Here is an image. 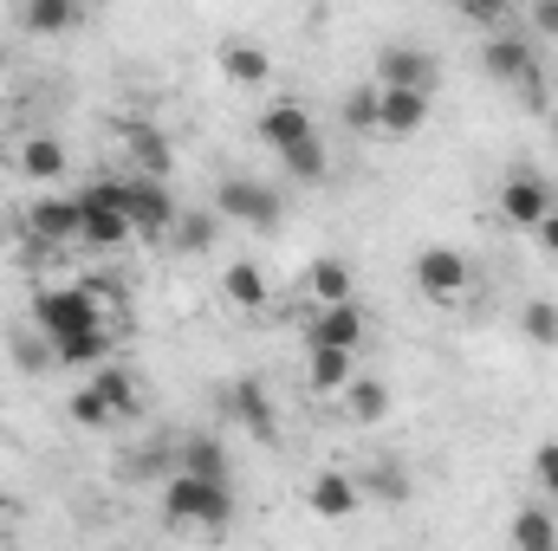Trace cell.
<instances>
[{
	"mask_svg": "<svg viewBox=\"0 0 558 551\" xmlns=\"http://www.w3.org/2000/svg\"><path fill=\"white\" fill-rule=\"evenodd\" d=\"M507 539L520 551H558V519H553V506H526V513H513V526H507Z\"/></svg>",
	"mask_w": 558,
	"mask_h": 551,
	"instance_id": "obj_25",
	"label": "cell"
},
{
	"mask_svg": "<svg viewBox=\"0 0 558 551\" xmlns=\"http://www.w3.org/2000/svg\"><path fill=\"white\" fill-rule=\"evenodd\" d=\"M299 7H325V0H299Z\"/></svg>",
	"mask_w": 558,
	"mask_h": 551,
	"instance_id": "obj_42",
	"label": "cell"
},
{
	"mask_svg": "<svg viewBox=\"0 0 558 551\" xmlns=\"http://www.w3.org/2000/svg\"><path fill=\"white\" fill-rule=\"evenodd\" d=\"M533 480H539L546 500H558V441H539L533 448Z\"/></svg>",
	"mask_w": 558,
	"mask_h": 551,
	"instance_id": "obj_34",
	"label": "cell"
},
{
	"mask_svg": "<svg viewBox=\"0 0 558 551\" xmlns=\"http://www.w3.org/2000/svg\"><path fill=\"white\" fill-rule=\"evenodd\" d=\"M215 65H221V78L241 85V91H260V85L274 78V59H267V46H254V39H221Z\"/></svg>",
	"mask_w": 558,
	"mask_h": 551,
	"instance_id": "obj_15",
	"label": "cell"
},
{
	"mask_svg": "<svg viewBox=\"0 0 558 551\" xmlns=\"http://www.w3.org/2000/svg\"><path fill=\"white\" fill-rule=\"evenodd\" d=\"M371 493H377L384 506H403V500H410V480H403V467H377V474H371Z\"/></svg>",
	"mask_w": 558,
	"mask_h": 551,
	"instance_id": "obj_35",
	"label": "cell"
},
{
	"mask_svg": "<svg viewBox=\"0 0 558 551\" xmlns=\"http://www.w3.org/2000/svg\"><path fill=\"white\" fill-rule=\"evenodd\" d=\"M338 403H344V415H351L357 428H377V421L390 415V383H384V377H351V383L338 390Z\"/></svg>",
	"mask_w": 558,
	"mask_h": 551,
	"instance_id": "obj_22",
	"label": "cell"
},
{
	"mask_svg": "<svg viewBox=\"0 0 558 551\" xmlns=\"http://www.w3.org/2000/svg\"><path fill=\"white\" fill-rule=\"evenodd\" d=\"M20 228H26L33 247H52V254H59V247H78V234H85V201L46 188V195H33V201L20 208Z\"/></svg>",
	"mask_w": 558,
	"mask_h": 551,
	"instance_id": "obj_3",
	"label": "cell"
},
{
	"mask_svg": "<svg viewBox=\"0 0 558 551\" xmlns=\"http://www.w3.org/2000/svg\"><path fill=\"white\" fill-rule=\"evenodd\" d=\"M0 78H7V46H0Z\"/></svg>",
	"mask_w": 558,
	"mask_h": 551,
	"instance_id": "obj_40",
	"label": "cell"
},
{
	"mask_svg": "<svg viewBox=\"0 0 558 551\" xmlns=\"http://www.w3.org/2000/svg\"><path fill=\"white\" fill-rule=\"evenodd\" d=\"M533 65H539V59H533V46H526L520 33H494V39L481 46V72L500 78V85H520Z\"/></svg>",
	"mask_w": 558,
	"mask_h": 551,
	"instance_id": "obj_18",
	"label": "cell"
},
{
	"mask_svg": "<svg viewBox=\"0 0 558 551\" xmlns=\"http://www.w3.org/2000/svg\"><path fill=\"white\" fill-rule=\"evenodd\" d=\"M221 298H228L234 311H247V318L267 311V305H274L267 267H260V260H228V267H221Z\"/></svg>",
	"mask_w": 558,
	"mask_h": 551,
	"instance_id": "obj_16",
	"label": "cell"
},
{
	"mask_svg": "<svg viewBox=\"0 0 558 551\" xmlns=\"http://www.w3.org/2000/svg\"><path fill=\"white\" fill-rule=\"evenodd\" d=\"M553 143H558V111H553Z\"/></svg>",
	"mask_w": 558,
	"mask_h": 551,
	"instance_id": "obj_41",
	"label": "cell"
},
{
	"mask_svg": "<svg viewBox=\"0 0 558 551\" xmlns=\"http://www.w3.org/2000/svg\"><path fill=\"white\" fill-rule=\"evenodd\" d=\"M20 20L26 33L59 39V33H78V0H20Z\"/></svg>",
	"mask_w": 558,
	"mask_h": 551,
	"instance_id": "obj_23",
	"label": "cell"
},
{
	"mask_svg": "<svg viewBox=\"0 0 558 551\" xmlns=\"http://www.w3.org/2000/svg\"><path fill=\"white\" fill-rule=\"evenodd\" d=\"M520 331H526L539 351H553L558 344V305L553 298H526V305H520Z\"/></svg>",
	"mask_w": 558,
	"mask_h": 551,
	"instance_id": "obj_29",
	"label": "cell"
},
{
	"mask_svg": "<svg viewBox=\"0 0 558 551\" xmlns=\"http://www.w3.org/2000/svg\"><path fill=\"white\" fill-rule=\"evenodd\" d=\"M124 208H131V221H137V234H169V221H175V195H169V175H143V169H124Z\"/></svg>",
	"mask_w": 558,
	"mask_h": 551,
	"instance_id": "obj_7",
	"label": "cell"
},
{
	"mask_svg": "<svg viewBox=\"0 0 558 551\" xmlns=\"http://www.w3.org/2000/svg\"><path fill=\"white\" fill-rule=\"evenodd\" d=\"M182 467L189 474H208V480H228V441L221 434H189L182 441Z\"/></svg>",
	"mask_w": 558,
	"mask_h": 551,
	"instance_id": "obj_27",
	"label": "cell"
},
{
	"mask_svg": "<svg viewBox=\"0 0 558 551\" xmlns=\"http://www.w3.org/2000/svg\"><path fill=\"white\" fill-rule=\"evenodd\" d=\"M72 421L98 434V428H111V421H124V415L105 403V390H98V383H85V390H72Z\"/></svg>",
	"mask_w": 558,
	"mask_h": 551,
	"instance_id": "obj_30",
	"label": "cell"
},
{
	"mask_svg": "<svg viewBox=\"0 0 558 551\" xmlns=\"http://www.w3.org/2000/svg\"><path fill=\"white\" fill-rule=\"evenodd\" d=\"M169 241H175L182 254H208V247H215V215H175V221H169Z\"/></svg>",
	"mask_w": 558,
	"mask_h": 551,
	"instance_id": "obj_31",
	"label": "cell"
},
{
	"mask_svg": "<svg viewBox=\"0 0 558 551\" xmlns=\"http://www.w3.org/2000/svg\"><path fill=\"white\" fill-rule=\"evenodd\" d=\"M13 364H20L26 377H39V370H52V364H59V351H52V338H46V331H26V338H13Z\"/></svg>",
	"mask_w": 558,
	"mask_h": 551,
	"instance_id": "obj_32",
	"label": "cell"
},
{
	"mask_svg": "<svg viewBox=\"0 0 558 551\" xmlns=\"http://www.w3.org/2000/svg\"><path fill=\"white\" fill-rule=\"evenodd\" d=\"M52 351H59V364H105L118 351V331H111V318H98V325H78V331L52 338Z\"/></svg>",
	"mask_w": 558,
	"mask_h": 551,
	"instance_id": "obj_21",
	"label": "cell"
},
{
	"mask_svg": "<svg viewBox=\"0 0 558 551\" xmlns=\"http://www.w3.org/2000/svg\"><path fill=\"white\" fill-rule=\"evenodd\" d=\"M454 7H461L468 20H481V26H494V20L507 13V0H454Z\"/></svg>",
	"mask_w": 558,
	"mask_h": 551,
	"instance_id": "obj_37",
	"label": "cell"
},
{
	"mask_svg": "<svg viewBox=\"0 0 558 551\" xmlns=\"http://www.w3.org/2000/svg\"><path fill=\"white\" fill-rule=\"evenodd\" d=\"M416 292L435 305H461L474 292V260L461 247H422L416 254Z\"/></svg>",
	"mask_w": 558,
	"mask_h": 551,
	"instance_id": "obj_4",
	"label": "cell"
},
{
	"mask_svg": "<svg viewBox=\"0 0 558 551\" xmlns=\"http://www.w3.org/2000/svg\"><path fill=\"white\" fill-rule=\"evenodd\" d=\"M384 105H377V137H416L428 124V91H410V85H377Z\"/></svg>",
	"mask_w": 558,
	"mask_h": 551,
	"instance_id": "obj_14",
	"label": "cell"
},
{
	"mask_svg": "<svg viewBox=\"0 0 558 551\" xmlns=\"http://www.w3.org/2000/svg\"><path fill=\"white\" fill-rule=\"evenodd\" d=\"M105 292H111V285H98V279L33 292V331L65 338V331H78V325H98V318H105Z\"/></svg>",
	"mask_w": 558,
	"mask_h": 551,
	"instance_id": "obj_2",
	"label": "cell"
},
{
	"mask_svg": "<svg viewBox=\"0 0 558 551\" xmlns=\"http://www.w3.org/2000/svg\"><path fill=\"white\" fill-rule=\"evenodd\" d=\"M279 169L292 182H318V175H331V149H325V137H305L292 149H279Z\"/></svg>",
	"mask_w": 558,
	"mask_h": 551,
	"instance_id": "obj_26",
	"label": "cell"
},
{
	"mask_svg": "<svg viewBox=\"0 0 558 551\" xmlns=\"http://www.w3.org/2000/svg\"><path fill=\"white\" fill-rule=\"evenodd\" d=\"M131 241H143L137 221H131V208H85V234H78V247L118 254V247H131Z\"/></svg>",
	"mask_w": 558,
	"mask_h": 551,
	"instance_id": "obj_20",
	"label": "cell"
},
{
	"mask_svg": "<svg viewBox=\"0 0 558 551\" xmlns=\"http://www.w3.org/2000/svg\"><path fill=\"white\" fill-rule=\"evenodd\" d=\"M111 137H118V149H124V156L137 162L143 175H169V169H175V143L162 137L156 124H143V118H124V124H118Z\"/></svg>",
	"mask_w": 558,
	"mask_h": 551,
	"instance_id": "obj_11",
	"label": "cell"
},
{
	"mask_svg": "<svg viewBox=\"0 0 558 551\" xmlns=\"http://www.w3.org/2000/svg\"><path fill=\"white\" fill-rule=\"evenodd\" d=\"M520 105H526V111H546V78H539V65L520 78Z\"/></svg>",
	"mask_w": 558,
	"mask_h": 551,
	"instance_id": "obj_36",
	"label": "cell"
},
{
	"mask_svg": "<svg viewBox=\"0 0 558 551\" xmlns=\"http://www.w3.org/2000/svg\"><path fill=\"white\" fill-rule=\"evenodd\" d=\"M553 182L546 175H533V169H513L507 182H500V221L507 228H520V234H533L539 221H546V208H553Z\"/></svg>",
	"mask_w": 558,
	"mask_h": 551,
	"instance_id": "obj_6",
	"label": "cell"
},
{
	"mask_svg": "<svg viewBox=\"0 0 558 551\" xmlns=\"http://www.w3.org/2000/svg\"><path fill=\"white\" fill-rule=\"evenodd\" d=\"M318 137V118H312V105H299V98H274L267 111H260V143L267 149H292V143Z\"/></svg>",
	"mask_w": 558,
	"mask_h": 551,
	"instance_id": "obj_13",
	"label": "cell"
},
{
	"mask_svg": "<svg viewBox=\"0 0 558 551\" xmlns=\"http://www.w3.org/2000/svg\"><path fill=\"white\" fill-rule=\"evenodd\" d=\"M364 338H371V318L357 311V298L318 305V318H312V331H305V344H338V351H364Z\"/></svg>",
	"mask_w": 558,
	"mask_h": 551,
	"instance_id": "obj_12",
	"label": "cell"
},
{
	"mask_svg": "<svg viewBox=\"0 0 558 551\" xmlns=\"http://www.w3.org/2000/svg\"><path fill=\"white\" fill-rule=\"evenodd\" d=\"M377 85L435 91V85H441V65H435V52H422V46H384V52H377Z\"/></svg>",
	"mask_w": 558,
	"mask_h": 551,
	"instance_id": "obj_10",
	"label": "cell"
},
{
	"mask_svg": "<svg viewBox=\"0 0 558 551\" xmlns=\"http://www.w3.org/2000/svg\"><path fill=\"white\" fill-rule=\"evenodd\" d=\"M221 415H228L234 428L260 434V441H274V428H279L274 396H267V383H260V377H241V383H228V390H221Z\"/></svg>",
	"mask_w": 558,
	"mask_h": 551,
	"instance_id": "obj_9",
	"label": "cell"
},
{
	"mask_svg": "<svg viewBox=\"0 0 558 551\" xmlns=\"http://www.w3.org/2000/svg\"><path fill=\"white\" fill-rule=\"evenodd\" d=\"M533 234H539V254H553V260H558V201L546 208V221H539Z\"/></svg>",
	"mask_w": 558,
	"mask_h": 551,
	"instance_id": "obj_38",
	"label": "cell"
},
{
	"mask_svg": "<svg viewBox=\"0 0 558 551\" xmlns=\"http://www.w3.org/2000/svg\"><path fill=\"white\" fill-rule=\"evenodd\" d=\"M215 215H228V221H247V228H279L286 201H279V188H267V182H254V175H234V182H221V195H215Z\"/></svg>",
	"mask_w": 558,
	"mask_h": 551,
	"instance_id": "obj_5",
	"label": "cell"
},
{
	"mask_svg": "<svg viewBox=\"0 0 558 551\" xmlns=\"http://www.w3.org/2000/svg\"><path fill=\"white\" fill-rule=\"evenodd\" d=\"M92 383L105 390V403H111L118 415H137V377H131V370H118V364H111V370H98Z\"/></svg>",
	"mask_w": 558,
	"mask_h": 551,
	"instance_id": "obj_33",
	"label": "cell"
},
{
	"mask_svg": "<svg viewBox=\"0 0 558 551\" xmlns=\"http://www.w3.org/2000/svg\"><path fill=\"white\" fill-rule=\"evenodd\" d=\"M305 506H312L318 519H351V513L364 506V487H357L351 474H318V480L305 487Z\"/></svg>",
	"mask_w": 558,
	"mask_h": 551,
	"instance_id": "obj_19",
	"label": "cell"
},
{
	"mask_svg": "<svg viewBox=\"0 0 558 551\" xmlns=\"http://www.w3.org/2000/svg\"><path fill=\"white\" fill-rule=\"evenodd\" d=\"M162 506H169V519H175V526H228L234 493H228V480H208V474L175 467V474H169V487H162Z\"/></svg>",
	"mask_w": 558,
	"mask_h": 551,
	"instance_id": "obj_1",
	"label": "cell"
},
{
	"mask_svg": "<svg viewBox=\"0 0 558 551\" xmlns=\"http://www.w3.org/2000/svg\"><path fill=\"white\" fill-rule=\"evenodd\" d=\"M13 7H20V0H13Z\"/></svg>",
	"mask_w": 558,
	"mask_h": 551,
	"instance_id": "obj_43",
	"label": "cell"
},
{
	"mask_svg": "<svg viewBox=\"0 0 558 551\" xmlns=\"http://www.w3.org/2000/svg\"><path fill=\"white\" fill-rule=\"evenodd\" d=\"M13 169H20L33 188H52V182L72 175V156H65V143L52 137V131H26V137L13 143Z\"/></svg>",
	"mask_w": 558,
	"mask_h": 551,
	"instance_id": "obj_8",
	"label": "cell"
},
{
	"mask_svg": "<svg viewBox=\"0 0 558 551\" xmlns=\"http://www.w3.org/2000/svg\"><path fill=\"white\" fill-rule=\"evenodd\" d=\"M377 105H384V91L377 85H357L351 98H344V131H357V137H377Z\"/></svg>",
	"mask_w": 558,
	"mask_h": 551,
	"instance_id": "obj_28",
	"label": "cell"
},
{
	"mask_svg": "<svg viewBox=\"0 0 558 551\" xmlns=\"http://www.w3.org/2000/svg\"><path fill=\"white\" fill-rule=\"evenodd\" d=\"M351 292H357V279H351L344 260H312V267H305V298H312V305H344Z\"/></svg>",
	"mask_w": 558,
	"mask_h": 551,
	"instance_id": "obj_24",
	"label": "cell"
},
{
	"mask_svg": "<svg viewBox=\"0 0 558 551\" xmlns=\"http://www.w3.org/2000/svg\"><path fill=\"white\" fill-rule=\"evenodd\" d=\"M533 33H558V0H533Z\"/></svg>",
	"mask_w": 558,
	"mask_h": 551,
	"instance_id": "obj_39",
	"label": "cell"
},
{
	"mask_svg": "<svg viewBox=\"0 0 558 551\" xmlns=\"http://www.w3.org/2000/svg\"><path fill=\"white\" fill-rule=\"evenodd\" d=\"M351 377H357V351H338V344H312L305 351V390L312 396H338Z\"/></svg>",
	"mask_w": 558,
	"mask_h": 551,
	"instance_id": "obj_17",
	"label": "cell"
}]
</instances>
